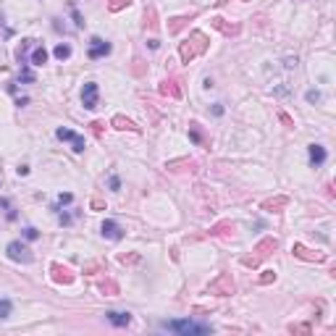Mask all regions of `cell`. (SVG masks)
<instances>
[{
	"label": "cell",
	"mask_w": 336,
	"mask_h": 336,
	"mask_svg": "<svg viewBox=\"0 0 336 336\" xmlns=\"http://www.w3.org/2000/svg\"><path fill=\"white\" fill-rule=\"evenodd\" d=\"M294 255H297V257H305V260H315V263L323 260V255H313L310 250H305L302 244H294Z\"/></svg>",
	"instance_id": "11"
},
{
	"label": "cell",
	"mask_w": 336,
	"mask_h": 336,
	"mask_svg": "<svg viewBox=\"0 0 336 336\" xmlns=\"http://www.w3.org/2000/svg\"><path fill=\"white\" fill-rule=\"evenodd\" d=\"M60 223H63V226H69V223H71V216H66V213H60Z\"/></svg>",
	"instance_id": "25"
},
{
	"label": "cell",
	"mask_w": 336,
	"mask_h": 336,
	"mask_svg": "<svg viewBox=\"0 0 336 336\" xmlns=\"http://www.w3.org/2000/svg\"><path fill=\"white\" fill-rule=\"evenodd\" d=\"M105 318H108L113 326H118V328H124V326H129V323H131V315H129V313H116V310H108V313H105Z\"/></svg>",
	"instance_id": "9"
},
{
	"label": "cell",
	"mask_w": 336,
	"mask_h": 336,
	"mask_svg": "<svg viewBox=\"0 0 336 336\" xmlns=\"http://www.w3.org/2000/svg\"><path fill=\"white\" fill-rule=\"evenodd\" d=\"M265 250H276V239H265V242H260V244H257V250H255L257 255L252 257V260H244V263H247V265H250V263H257L260 257H265V255H268Z\"/></svg>",
	"instance_id": "10"
},
{
	"label": "cell",
	"mask_w": 336,
	"mask_h": 336,
	"mask_svg": "<svg viewBox=\"0 0 336 336\" xmlns=\"http://www.w3.org/2000/svg\"><path fill=\"white\" fill-rule=\"evenodd\" d=\"M131 0H111V11H121L124 6H129Z\"/></svg>",
	"instance_id": "20"
},
{
	"label": "cell",
	"mask_w": 336,
	"mask_h": 336,
	"mask_svg": "<svg viewBox=\"0 0 336 336\" xmlns=\"http://www.w3.org/2000/svg\"><path fill=\"white\" fill-rule=\"evenodd\" d=\"M97 95H100L97 84H95V82H87L84 89H82V103H84L87 111H95V108H97Z\"/></svg>",
	"instance_id": "4"
},
{
	"label": "cell",
	"mask_w": 336,
	"mask_h": 336,
	"mask_svg": "<svg viewBox=\"0 0 336 336\" xmlns=\"http://www.w3.org/2000/svg\"><path fill=\"white\" fill-rule=\"evenodd\" d=\"M176 82H163V87H160V92H165V95H174V97H179V87H174Z\"/></svg>",
	"instance_id": "18"
},
{
	"label": "cell",
	"mask_w": 336,
	"mask_h": 336,
	"mask_svg": "<svg viewBox=\"0 0 336 336\" xmlns=\"http://www.w3.org/2000/svg\"><path fill=\"white\" fill-rule=\"evenodd\" d=\"M210 292H213V294H221V297L234 294V281L228 279V276H221L218 281H213V284H210Z\"/></svg>",
	"instance_id": "6"
},
{
	"label": "cell",
	"mask_w": 336,
	"mask_h": 336,
	"mask_svg": "<svg viewBox=\"0 0 336 336\" xmlns=\"http://www.w3.org/2000/svg\"><path fill=\"white\" fill-rule=\"evenodd\" d=\"M71 200H74V197H71L69 192H63V194H58V205H69Z\"/></svg>",
	"instance_id": "22"
},
{
	"label": "cell",
	"mask_w": 336,
	"mask_h": 336,
	"mask_svg": "<svg viewBox=\"0 0 336 336\" xmlns=\"http://www.w3.org/2000/svg\"><path fill=\"white\" fill-rule=\"evenodd\" d=\"M273 279H276V273H273V271H265V276H260V284H271Z\"/></svg>",
	"instance_id": "23"
},
{
	"label": "cell",
	"mask_w": 336,
	"mask_h": 336,
	"mask_svg": "<svg viewBox=\"0 0 336 336\" xmlns=\"http://www.w3.org/2000/svg\"><path fill=\"white\" fill-rule=\"evenodd\" d=\"M100 231H103V237L105 239H113V242H118L121 237H124V228H121L116 221H103V226H100Z\"/></svg>",
	"instance_id": "7"
},
{
	"label": "cell",
	"mask_w": 336,
	"mask_h": 336,
	"mask_svg": "<svg viewBox=\"0 0 336 336\" xmlns=\"http://www.w3.org/2000/svg\"><path fill=\"white\" fill-rule=\"evenodd\" d=\"M0 208L6 210V218H8V221H16V210H13L11 200H6V197H3V200H0Z\"/></svg>",
	"instance_id": "16"
},
{
	"label": "cell",
	"mask_w": 336,
	"mask_h": 336,
	"mask_svg": "<svg viewBox=\"0 0 336 336\" xmlns=\"http://www.w3.org/2000/svg\"><path fill=\"white\" fill-rule=\"evenodd\" d=\"M111 53V42H105V40H100V37H92V42H89V50H87V55L92 58V60H97V58H105Z\"/></svg>",
	"instance_id": "5"
},
{
	"label": "cell",
	"mask_w": 336,
	"mask_h": 336,
	"mask_svg": "<svg viewBox=\"0 0 336 336\" xmlns=\"http://www.w3.org/2000/svg\"><path fill=\"white\" fill-rule=\"evenodd\" d=\"M53 273H55V276H53V279H55V281H63V284H69V281L74 279V276H71V273H69L66 268H60V265H53Z\"/></svg>",
	"instance_id": "12"
},
{
	"label": "cell",
	"mask_w": 336,
	"mask_h": 336,
	"mask_svg": "<svg viewBox=\"0 0 336 336\" xmlns=\"http://www.w3.org/2000/svg\"><path fill=\"white\" fill-rule=\"evenodd\" d=\"M221 3H226V0H218V6H221Z\"/></svg>",
	"instance_id": "26"
},
{
	"label": "cell",
	"mask_w": 336,
	"mask_h": 336,
	"mask_svg": "<svg viewBox=\"0 0 336 336\" xmlns=\"http://www.w3.org/2000/svg\"><path fill=\"white\" fill-rule=\"evenodd\" d=\"M111 189H113V192H118V189H121V181H118V176H111Z\"/></svg>",
	"instance_id": "24"
},
{
	"label": "cell",
	"mask_w": 336,
	"mask_h": 336,
	"mask_svg": "<svg viewBox=\"0 0 336 336\" xmlns=\"http://www.w3.org/2000/svg\"><path fill=\"white\" fill-rule=\"evenodd\" d=\"M53 53H55L58 60H66V58L71 55V45H63V42H60V45H55V50H53Z\"/></svg>",
	"instance_id": "15"
},
{
	"label": "cell",
	"mask_w": 336,
	"mask_h": 336,
	"mask_svg": "<svg viewBox=\"0 0 336 336\" xmlns=\"http://www.w3.org/2000/svg\"><path fill=\"white\" fill-rule=\"evenodd\" d=\"M11 310H13V305H11V299H6V297H0V318H8V315H11Z\"/></svg>",
	"instance_id": "17"
},
{
	"label": "cell",
	"mask_w": 336,
	"mask_h": 336,
	"mask_svg": "<svg viewBox=\"0 0 336 336\" xmlns=\"http://www.w3.org/2000/svg\"><path fill=\"white\" fill-rule=\"evenodd\" d=\"M37 237H40V231H37V228H35V226H26V228H24V239H29V242H35Z\"/></svg>",
	"instance_id": "19"
},
{
	"label": "cell",
	"mask_w": 336,
	"mask_h": 336,
	"mask_svg": "<svg viewBox=\"0 0 336 336\" xmlns=\"http://www.w3.org/2000/svg\"><path fill=\"white\" fill-rule=\"evenodd\" d=\"M163 331H171V333H181V336H203L210 333L208 323H197V320H163L160 323Z\"/></svg>",
	"instance_id": "1"
},
{
	"label": "cell",
	"mask_w": 336,
	"mask_h": 336,
	"mask_svg": "<svg viewBox=\"0 0 336 336\" xmlns=\"http://www.w3.org/2000/svg\"><path fill=\"white\" fill-rule=\"evenodd\" d=\"M320 97H323V95H320L318 89H310V92H308V103H320Z\"/></svg>",
	"instance_id": "21"
},
{
	"label": "cell",
	"mask_w": 336,
	"mask_h": 336,
	"mask_svg": "<svg viewBox=\"0 0 336 336\" xmlns=\"http://www.w3.org/2000/svg\"><path fill=\"white\" fill-rule=\"evenodd\" d=\"M45 60H48V50H45V48H35V53H32V66H42Z\"/></svg>",
	"instance_id": "13"
},
{
	"label": "cell",
	"mask_w": 336,
	"mask_h": 336,
	"mask_svg": "<svg viewBox=\"0 0 336 336\" xmlns=\"http://www.w3.org/2000/svg\"><path fill=\"white\" fill-rule=\"evenodd\" d=\"M308 155H310V165L313 168H320V165H323L326 163V147H320V145H310L308 147Z\"/></svg>",
	"instance_id": "8"
},
{
	"label": "cell",
	"mask_w": 336,
	"mask_h": 336,
	"mask_svg": "<svg viewBox=\"0 0 336 336\" xmlns=\"http://www.w3.org/2000/svg\"><path fill=\"white\" fill-rule=\"evenodd\" d=\"M6 252H8V257H11L13 263H24V265H29V263L35 260L32 250H29L24 242H11L8 247H6Z\"/></svg>",
	"instance_id": "2"
},
{
	"label": "cell",
	"mask_w": 336,
	"mask_h": 336,
	"mask_svg": "<svg viewBox=\"0 0 336 336\" xmlns=\"http://www.w3.org/2000/svg\"><path fill=\"white\" fill-rule=\"evenodd\" d=\"M113 126H116V129H131V131H140V129H137L131 121L124 118V116H116V118H113Z\"/></svg>",
	"instance_id": "14"
},
{
	"label": "cell",
	"mask_w": 336,
	"mask_h": 336,
	"mask_svg": "<svg viewBox=\"0 0 336 336\" xmlns=\"http://www.w3.org/2000/svg\"><path fill=\"white\" fill-rule=\"evenodd\" d=\"M55 137L60 142H71V147H74V152H84V137L82 134H76V131H71V129H55Z\"/></svg>",
	"instance_id": "3"
}]
</instances>
